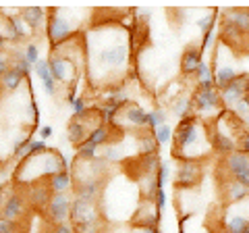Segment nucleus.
I'll return each mask as SVG.
<instances>
[{
  "label": "nucleus",
  "instance_id": "f257e3e1",
  "mask_svg": "<svg viewBox=\"0 0 249 233\" xmlns=\"http://www.w3.org/2000/svg\"><path fill=\"white\" fill-rule=\"evenodd\" d=\"M131 58V46L123 34L112 38L108 42V36H89V77L98 81L100 88H110L114 85L112 77L116 75L119 83L127 81L124 71H127Z\"/></svg>",
  "mask_w": 249,
  "mask_h": 233
},
{
  "label": "nucleus",
  "instance_id": "f03ea898",
  "mask_svg": "<svg viewBox=\"0 0 249 233\" xmlns=\"http://www.w3.org/2000/svg\"><path fill=\"white\" fill-rule=\"evenodd\" d=\"M210 150H212V142H210L206 121L197 119L196 115H189L178 121L170 156L175 160H201L208 156Z\"/></svg>",
  "mask_w": 249,
  "mask_h": 233
},
{
  "label": "nucleus",
  "instance_id": "7ed1b4c3",
  "mask_svg": "<svg viewBox=\"0 0 249 233\" xmlns=\"http://www.w3.org/2000/svg\"><path fill=\"white\" fill-rule=\"evenodd\" d=\"M245 123L232 111H224L218 119L208 123L210 131V142H212V150L218 152L220 156H229L231 152L241 150V142L247 131H243Z\"/></svg>",
  "mask_w": 249,
  "mask_h": 233
},
{
  "label": "nucleus",
  "instance_id": "20e7f679",
  "mask_svg": "<svg viewBox=\"0 0 249 233\" xmlns=\"http://www.w3.org/2000/svg\"><path fill=\"white\" fill-rule=\"evenodd\" d=\"M77 13H81V9H50V17L46 23V38L50 40L52 48L75 40V34L79 32Z\"/></svg>",
  "mask_w": 249,
  "mask_h": 233
},
{
  "label": "nucleus",
  "instance_id": "39448f33",
  "mask_svg": "<svg viewBox=\"0 0 249 233\" xmlns=\"http://www.w3.org/2000/svg\"><path fill=\"white\" fill-rule=\"evenodd\" d=\"M191 102H193V115L206 123L218 119V116L227 111L222 102V96H220V90L214 83L197 85V90L191 96Z\"/></svg>",
  "mask_w": 249,
  "mask_h": 233
},
{
  "label": "nucleus",
  "instance_id": "423d86ee",
  "mask_svg": "<svg viewBox=\"0 0 249 233\" xmlns=\"http://www.w3.org/2000/svg\"><path fill=\"white\" fill-rule=\"evenodd\" d=\"M220 221L224 233H249V198L235 204H224Z\"/></svg>",
  "mask_w": 249,
  "mask_h": 233
},
{
  "label": "nucleus",
  "instance_id": "0eeeda50",
  "mask_svg": "<svg viewBox=\"0 0 249 233\" xmlns=\"http://www.w3.org/2000/svg\"><path fill=\"white\" fill-rule=\"evenodd\" d=\"M48 63H50V71H52V77L56 79V83H62V85H73L75 83L79 65L75 63L73 57H69L67 52L54 50V54L48 58Z\"/></svg>",
  "mask_w": 249,
  "mask_h": 233
},
{
  "label": "nucleus",
  "instance_id": "6e6552de",
  "mask_svg": "<svg viewBox=\"0 0 249 233\" xmlns=\"http://www.w3.org/2000/svg\"><path fill=\"white\" fill-rule=\"evenodd\" d=\"M220 167L224 171V177L235 179L249 188V154L243 150H235L229 156H222Z\"/></svg>",
  "mask_w": 249,
  "mask_h": 233
},
{
  "label": "nucleus",
  "instance_id": "1a4fd4ad",
  "mask_svg": "<svg viewBox=\"0 0 249 233\" xmlns=\"http://www.w3.org/2000/svg\"><path fill=\"white\" fill-rule=\"evenodd\" d=\"M201 179V162L199 160H177L175 173V188L191 190Z\"/></svg>",
  "mask_w": 249,
  "mask_h": 233
},
{
  "label": "nucleus",
  "instance_id": "9d476101",
  "mask_svg": "<svg viewBox=\"0 0 249 233\" xmlns=\"http://www.w3.org/2000/svg\"><path fill=\"white\" fill-rule=\"evenodd\" d=\"M73 198L69 194H54L48 208H46V216L48 221L54 225H62L71 219V211H73Z\"/></svg>",
  "mask_w": 249,
  "mask_h": 233
},
{
  "label": "nucleus",
  "instance_id": "9b49d317",
  "mask_svg": "<svg viewBox=\"0 0 249 233\" xmlns=\"http://www.w3.org/2000/svg\"><path fill=\"white\" fill-rule=\"evenodd\" d=\"M247 94H249V75L247 73H239V77H237L235 81H231L227 88L220 90L224 108H232L237 102L245 100Z\"/></svg>",
  "mask_w": 249,
  "mask_h": 233
},
{
  "label": "nucleus",
  "instance_id": "f8f14e48",
  "mask_svg": "<svg viewBox=\"0 0 249 233\" xmlns=\"http://www.w3.org/2000/svg\"><path fill=\"white\" fill-rule=\"evenodd\" d=\"M116 123L124 129V127H131V129H143L147 127V113L143 111L137 102H129L123 106V111L116 116Z\"/></svg>",
  "mask_w": 249,
  "mask_h": 233
},
{
  "label": "nucleus",
  "instance_id": "ddd939ff",
  "mask_svg": "<svg viewBox=\"0 0 249 233\" xmlns=\"http://www.w3.org/2000/svg\"><path fill=\"white\" fill-rule=\"evenodd\" d=\"M160 223V211L156 206V200H139V206L133 214V225L135 229H142V227H158Z\"/></svg>",
  "mask_w": 249,
  "mask_h": 233
},
{
  "label": "nucleus",
  "instance_id": "4468645a",
  "mask_svg": "<svg viewBox=\"0 0 249 233\" xmlns=\"http://www.w3.org/2000/svg\"><path fill=\"white\" fill-rule=\"evenodd\" d=\"M106 179H88V181H79L75 183V196L77 198H83V200H89V202H98L102 198L104 188H106Z\"/></svg>",
  "mask_w": 249,
  "mask_h": 233
},
{
  "label": "nucleus",
  "instance_id": "2eb2a0df",
  "mask_svg": "<svg viewBox=\"0 0 249 233\" xmlns=\"http://www.w3.org/2000/svg\"><path fill=\"white\" fill-rule=\"evenodd\" d=\"M27 23L23 21L21 13L19 15H11V17L2 19V42L6 40H21L27 34Z\"/></svg>",
  "mask_w": 249,
  "mask_h": 233
},
{
  "label": "nucleus",
  "instance_id": "dca6fc26",
  "mask_svg": "<svg viewBox=\"0 0 249 233\" xmlns=\"http://www.w3.org/2000/svg\"><path fill=\"white\" fill-rule=\"evenodd\" d=\"M52 190L48 188V183H34L27 188V200L29 204H34L37 211H46L52 200Z\"/></svg>",
  "mask_w": 249,
  "mask_h": 233
},
{
  "label": "nucleus",
  "instance_id": "f3484780",
  "mask_svg": "<svg viewBox=\"0 0 249 233\" xmlns=\"http://www.w3.org/2000/svg\"><path fill=\"white\" fill-rule=\"evenodd\" d=\"M27 211V202L19 194H11L9 198H4L2 202V219L9 221H19Z\"/></svg>",
  "mask_w": 249,
  "mask_h": 233
},
{
  "label": "nucleus",
  "instance_id": "a211bd4d",
  "mask_svg": "<svg viewBox=\"0 0 249 233\" xmlns=\"http://www.w3.org/2000/svg\"><path fill=\"white\" fill-rule=\"evenodd\" d=\"M19 13L31 32H37L44 23H48L50 17V9H42V6H25V9H19Z\"/></svg>",
  "mask_w": 249,
  "mask_h": 233
},
{
  "label": "nucleus",
  "instance_id": "6ab92c4d",
  "mask_svg": "<svg viewBox=\"0 0 249 233\" xmlns=\"http://www.w3.org/2000/svg\"><path fill=\"white\" fill-rule=\"evenodd\" d=\"M222 196H224V204H235V202H243L249 198V188L243 183H239L235 179H224L222 181Z\"/></svg>",
  "mask_w": 249,
  "mask_h": 233
},
{
  "label": "nucleus",
  "instance_id": "aec40b11",
  "mask_svg": "<svg viewBox=\"0 0 249 233\" xmlns=\"http://www.w3.org/2000/svg\"><path fill=\"white\" fill-rule=\"evenodd\" d=\"M201 54H204V50H201L199 46H187L183 57H181V71H183V75H191V77L196 75L199 65L204 63Z\"/></svg>",
  "mask_w": 249,
  "mask_h": 233
},
{
  "label": "nucleus",
  "instance_id": "412c9836",
  "mask_svg": "<svg viewBox=\"0 0 249 233\" xmlns=\"http://www.w3.org/2000/svg\"><path fill=\"white\" fill-rule=\"evenodd\" d=\"M220 17L232 23L243 36L249 34V9H237V6L235 9H224L220 11Z\"/></svg>",
  "mask_w": 249,
  "mask_h": 233
},
{
  "label": "nucleus",
  "instance_id": "4be33fe9",
  "mask_svg": "<svg viewBox=\"0 0 249 233\" xmlns=\"http://www.w3.org/2000/svg\"><path fill=\"white\" fill-rule=\"evenodd\" d=\"M88 137H89V127L85 125L81 119L73 116V119L69 121V125H67V139L79 148L83 142H88Z\"/></svg>",
  "mask_w": 249,
  "mask_h": 233
},
{
  "label": "nucleus",
  "instance_id": "5701e85b",
  "mask_svg": "<svg viewBox=\"0 0 249 233\" xmlns=\"http://www.w3.org/2000/svg\"><path fill=\"white\" fill-rule=\"evenodd\" d=\"M36 75L40 77V81L44 85V92L48 96H54L56 94V79L52 77V71H50V63H48V58H40V63L36 65Z\"/></svg>",
  "mask_w": 249,
  "mask_h": 233
},
{
  "label": "nucleus",
  "instance_id": "b1692460",
  "mask_svg": "<svg viewBox=\"0 0 249 233\" xmlns=\"http://www.w3.org/2000/svg\"><path fill=\"white\" fill-rule=\"evenodd\" d=\"M46 183H48V188L52 190V194H69V190L75 188L73 185V173L69 169L60 171V173H56V175H52Z\"/></svg>",
  "mask_w": 249,
  "mask_h": 233
},
{
  "label": "nucleus",
  "instance_id": "393cba45",
  "mask_svg": "<svg viewBox=\"0 0 249 233\" xmlns=\"http://www.w3.org/2000/svg\"><path fill=\"white\" fill-rule=\"evenodd\" d=\"M237 77H239V73H237V69L232 65H218V67H214V85L218 90L227 88V85L231 81H235Z\"/></svg>",
  "mask_w": 249,
  "mask_h": 233
},
{
  "label": "nucleus",
  "instance_id": "a878e982",
  "mask_svg": "<svg viewBox=\"0 0 249 233\" xmlns=\"http://www.w3.org/2000/svg\"><path fill=\"white\" fill-rule=\"evenodd\" d=\"M23 79H25V73L19 71L17 67H11L9 71L2 75V88H4V92H15L23 83Z\"/></svg>",
  "mask_w": 249,
  "mask_h": 233
},
{
  "label": "nucleus",
  "instance_id": "bb28decb",
  "mask_svg": "<svg viewBox=\"0 0 249 233\" xmlns=\"http://www.w3.org/2000/svg\"><path fill=\"white\" fill-rule=\"evenodd\" d=\"M137 146H139V154H142V156H150V154H156L160 144L156 142V136L152 131V134H139L137 136Z\"/></svg>",
  "mask_w": 249,
  "mask_h": 233
},
{
  "label": "nucleus",
  "instance_id": "cd10ccee",
  "mask_svg": "<svg viewBox=\"0 0 249 233\" xmlns=\"http://www.w3.org/2000/svg\"><path fill=\"white\" fill-rule=\"evenodd\" d=\"M170 113L178 119H185V116L193 115V102L191 98H175L173 102H170Z\"/></svg>",
  "mask_w": 249,
  "mask_h": 233
},
{
  "label": "nucleus",
  "instance_id": "c85d7f7f",
  "mask_svg": "<svg viewBox=\"0 0 249 233\" xmlns=\"http://www.w3.org/2000/svg\"><path fill=\"white\" fill-rule=\"evenodd\" d=\"M88 142L96 144L98 148H100V146L110 144V127H108V125H98V127H93V129L89 131Z\"/></svg>",
  "mask_w": 249,
  "mask_h": 233
},
{
  "label": "nucleus",
  "instance_id": "c756f323",
  "mask_svg": "<svg viewBox=\"0 0 249 233\" xmlns=\"http://www.w3.org/2000/svg\"><path fill=\"white\" fill-rule=\"evenodd\" d=\"M166 123H168V113L162 106H158V108H154V111L147 113V129L156 131L158 127L166 125Z\"/></svg>",
  "mask_w": 249,
  "mask_h": 233
},
{
  "label": "nucleus",
  "instance_id": "7c9ffc66",
  "mask_svg": "<svg viewBox=\"0 0 249 233\" xmlns=\"http://www.w3.org/2000/svg\"><path fill=\"white\" fill-rule=\"evenodd\" d=\"M216 15H218V11H210L208 15H204L201 19H197L196 23H197V27H199V32H201V36H206V34H210V32H214V25H216Z\"/></svg>",
  "mask_w": 249,
  "mask_h": 233
},
{
  "label": "nucleus",
  "instance_id": "2f4dec72",
  "mask_svg": "<svg viewBox=\"0 0 249 233\" xmlns=\"http://www.w3.org/2000/svg\"><path fill=\"white\" fill-rule=\"evenodd\" d=\"M31 142H34V137H31V136L19 139V142L15 144V148H13V158H17V160H25V158H27V152H29Z\"/></svg>",
  "mask_w": 249,
  "mask_h": 233
},
{
  "label": "nucleus",
  "instance_id": "473e14b6",
  "mask_svg": "<svg viewBox=\"0 0 249 233\" xmlns=\"http://www.w3.org/2000/svg\"><path fill=\"white\" fill-rule=\"evenodd\" d=\"M98 156H100V154H98V146L91 144V142H83L79 148H77V158H81V160H93Z\"/></svg>",
  "mask_w": 249,
  "mask_h": 233
},
{
  "label": "nucleus",
  "instance_id": "72a5a7b5",
  "mask_svg": "<svg viewBox=\"0 0 249 233\" xmlns=\"http://www.w3.org/2000/svg\"><path fill=\"white\" fill-rule=\"evenodd\" d=\"M193 77L197 79V85H201V83H214V69L210 67L208 63H201Z\"/></svg>",
  "mask_w": 249,
  "mask_h": 233
},
{
  "label": "nucleus",
  "instance_id": "f704fd0d",
  "mask_svg": "<svg viewBox=\"0 0 249 233\" xmlns=\"http://www.w3.org/2000/svg\"><path fill=\"white\" fill-rule=\"evenodd\" d=\"M154 136H156V142H158L160 146H164V144H170L173 142V137H175V131H173V127L168 125H162V127H158L154 131Z\"/></svg>",
  "mask_w": 249,
  "mask_h": 233
},
{
  "label": "nucleus",
  "instance_id": "c9c22d12",
  "mask_svg": "<svg viewBox=\"0 0 249 233\" xmlns=\"http://www.w3.org/2000/svg\"><path fill=\"white\" fill-rule=\"evenodd\" d=\"M69 106H71V111H73V116H81L89 111L85 100L81 96H73V94H69Z\"/></svg>",
  "mask_w": 249,
  "mask_h": 233
},
{
  "label": "nucleus",
  "instance_id": "e433bc0d",
  "mask_svg": "<svg viewBox=\"0 0 249 233\" xmlns=\"http://www.w3.org/2000/svg\"><path fill=\"white\" fill-rule=\"evenodd\" d=\"M23 54H25V58H27L34 67L40 63V48H37V44H34V42L25 44V48H23Z\"/></svg>",
  "mask_w": 249,
  "mask_h": 233
},
{
  "label": "nucleus",
  "instance_id": "4c0bfd02",
  "mask_svg": "<svg viewBox=\"0 0 249 233\" xmlns=\"http://www.w3.org/2000/svg\"><path fill=\"white\" fill-rule=\"evenodd\" d=\"M13 67H17L19 71H23L25 75H27V73H31V71L36 69V67L31 65L29 60L25 58V54H23V50H21V52H15V65H13Z\"/></svg>",
  "mask_w": 249,
  "mask_h": 233
},
{
  "label": "nucleus",
  "instance_id": "58836bf2",
  "mask_svg": "<svg viewBox=\"0 0 249 233\" xmlns=\"http://www.w3.org/2000/svg\"><path fill=\"white\" fill-rule=\"evenodd\" d=\"M168 179H170V165H168V162H162L160 169H158V173H156V183H158V190H164V185H166Z\"/></svg>",
  "mask_w": 249,
  "mask_h": 233
},
{
  "label": "nucleus",
  "instance_id": "ea45409f",
  "mask_svg": "<svg viewBox=\"0 0 249 233\" xmlns=\"http://www.w3.org/2000/svg\"><path fill=\"white\" fill-rule=\"evenodd\" d=\"M48 152V146H46L44 139H34L29 146V152H27V158H34V156H40V154Z\"/></svg>",
  "mask_w": 249,
  "mask_h": 233
},
{
  "label": "nucleus",
  "instance_id": "a19ab883",
  "mask_svg": "<svg viewBox=\"0 0 249 233\" xmlns=\"http://www.w3.org/2000/svg\"><path fill=\"white\" fill-rule=\"evenodd\" d=\"M214 40H216V34H214V32H210V34H206V36H201V44H199V48L204 50V52L212 50Z\"/></svg>",
  "mask_w": 249,
  "mask_h": 233
},
{
  "label": "nucleus",
  "instance_id": "79ce46f5",
  "mask_svg": "<svg viewBox=\"0 0 249 233\" xmlns=\"http://www.w3.org/2000/svg\"><path fill=\"white\" fill-rule=\"evenodd\" d=\"M17 223L19 221L0 219V233H17Z\"/></svg>",
  "mask_w": 249,
  "mask_h": 233
},
{
  "label": "nucleus",
  "instance_id": "37998d69",
  "mask_svg": "<svg viewBox=\"0 0 249 233\" xmlns=\"http://www.w3.org/2000/svg\"><path fill=\"white\" fill-rule=\"evenodd\" d=\"M154 200H156V206H158V211H160V213L164 211L166 204H168V198H166V192H164V190H158V192H156Z\"/></svg>",
  "mask_w": 249,
  "mask_h": 233
},
{
  "label": "nucleus",
  "instance_id": "c03bdc74",
  "mask_svg": "<svg viewBox=\"0 0 249 233\" xmlns=\"http://www.w3.org/2000/svg\"><path fill=\"white\" fill-rule=\"evenodd\" d=\"M52 233H77V231H75L69 223H62V225H54Z\"/></svg>",
  "mask_w": 249,
  "mask_h": 233
},
{
  "label": "nucleus",
  "instance_id": "a18cd8bd",
  "mask_svg": "<svg viewBox=\"0 0 249 233\" xmlns=\"http://www.w3.org/2000/svg\"><path fill=\"white\" fill-rule=\"evenodd\" d=\"M52 134H54V129L50 127V125H42L40 127V139H44V142H46V139H48V137H52Z\"/></svg>",
  "mask_w": 249,
  "mask_h": 233
},
{
  "label": "nucleus",
  "instance_id": "49530a36",
  "mask_svg": "<svg viewBox=\"0 0 249 233\" xmlns=\"http://www.w3.org/2000/svg\"><path fill=\"white\" fill-rule=\"evenodd\" d=\"M29 115H31V121H37V116H40V115H37V106H36V102H29Z\"/></svg>",
  "mask_w": 249,
  "mask_h": 233
},
{
  "label": "nucleus",
  "instance_id": "de8ad7c7",
  "mask_svg": "<svg viewBox=\"0 0 249 233\" xmlns=\"http://www.w3.org/2000/svg\"><path fill=\"white\" fill-rule=\"evenodd\" d=\"M135 233H160V227H142L135 229Z\"/></svg>",
  "mask_w": 249,
  "mask_h": 233
},
{
  "label": "nucleus",
  "instance_id": "09e8293b",
  "mask_svg": "<svg viewBox=\"0 0 249 233\" xmlns=\"http://www.w3.org/2000/svg\"><path fill=\"white\" fill-rule=\"evenodd\" d=\"M241 150L249 154V134H245V136H243V142H241Z\"/></svg>",
  "mask_w": 249,
  "mask_h": 233
},
{
  "label": "nucleus",
  "instance_id": "8fccbe9b",
  "mask_svg": "<svg viewBox=\"0 0 249 233\" xmlns=\"http://www.w3.org/2000/svg\"><path fill=\"white\" fill-rule=\"evenodd\" d=\"M245 100H247V104H249V94H247V98H245Z\"/></svg>",
  "mask_w": 249,
  "mask_h": 233
}]
</instances>
